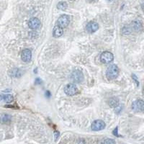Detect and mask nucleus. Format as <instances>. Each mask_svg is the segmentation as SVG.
<instances>
[{"label": "nucleus", "instance_id": "nucleus-18", "mask_svg": "<svg viewBox=\"0 0 144 144\" xmlns=\"http://www.w3.org/2000/svg\"><path fill=\"white\" fill-rule=\"evenodd\" d=\"M54 135H55V141H57V139L58 138V136H59V133L56 131L55 132V133H54Z\"/></svg>", "mask_w": 144, "mask_h": 144}, {"label": "nucleus", "instance_id": "nucleus-5", "mask_svg": "<svg viewBox=\"0 0 144 144\" xmlns=\"http://www.w3.org/2000/svg\"><path fill=\"white\" fill-rule=\"evenodd\" d=\"M71 78L72 81L75 83H81L84 80V74L79 70H74L71 73Z\"/></svg>", "mask_w": 144, "mask_h": 144}, {"label": "nucleus", "instance_id": "nucleus-7", "mask_svg": "<svg viewBox=\"0 0 144 144\" xmlns=\"http://www.w3.org/2000/svg\"><path fill=\"white\" fill-rule=\"evenodd\" d=\"M125 28L127 29L128 32H130L132 30L135 31H140L142 29V23L139 20H134L128 27H125Z\"/></svg>", "mask_w": 144, "mask_h": 144}, {"label": "nucleus", "instance_id": "nucleus-8", "mask_svg": "<svg viewBox=\"0 0 144 144\" xmlns=\"http://www.w3.org/2000/svg\"><path fill=\"white\" fill-rule=\"evenodd\" d=\"M132 109L135 112H142L144 109L143 101L142 100L134 101L132 104Z\"/></svg>", "mask_w": 144, "mask_h": 144}, {"label": "nucleus", "instance_id": "nucleus-9", "mask_svg": "<svg viewBox=\"0 0 144 144\" xmlns=\"http://www.w3.org/2000/svg\"><path fill=\"white\" fill-rule=\"evenodd\" d=\"M41 25V22L40 19H38L37 17H32L29 20L28 26L29 28L32 30H37Z\"/></svg>", "mask_w": 144, "mask_h": 144}, {"label": "nucleus", "instance_id": "nucleus-15", "mask_svg": "<svg viewBox=\"0 0 144 144\" xmlns=\"http://www.w3.org/2000/svg\"><path fill=\"white\" fill-rule=\"evenodd\" d=\"M2 100H4L6 102L10 103L13 100V97L11 94H4V95H2Z\"/></svg>", "mask_w": 144, "mask_h": 144}, {"label": "nucleus", "instance_id": "nucleus-11", "mask_svg": "<svg viewBox=\"0 0 144 144\" xmlns=\"http://www.w3.org/2000/svg\"><path fill=\"white\" fill-rule=\"evenodd\" d=\"M98 29H99L98 23L96 22H94V21L89 22L86 26V30L89 33H94L97 30H98Z\"/></svg>", "mask_w": 144, "mask_h": 144}, {"label": "nucleus", "instance_id": "nucleus-16", "mask_svg": "<svg viewBox=\"0 0 144 144\" xmlns=\"http://www.w3.org/2000/svg\"><path fill=\"white\" fill-rule=\"evenodd\" d=\"M103 144H115V141L114 140H112V139L107 138V139H105L104 141Z\"/></svg>", "mask_w": 144, "mask_h": 144}, {"label": "nucleus", "instance_id": "nucleus-6", "mask_svg": "<svg viewBox=\"0 0 144 144\" xmlns=\"http://www.w3.org/2000/svg\"><path fill=\"white\" fill-rule=\"evenodd\" d=\"M114 59L113 54L110 51H104L101 54L100 61L103 63H110Z\"/></svg>", "mask_w": 144, "mask_h": 144}, {"label": "nucleus", "instance_id": "nucleus-20", "mask_svg": "<svg viewBox=\"0 0 144 144\" xmlns=\"http://www.w3.org/2000/svg\"><path fill=\"white\" fill-rule=\"evenodd\" d=\"M2 100V95H0V101Z\"/></svg>", "mask_w": 144, "mask_h": 144}, {"label": "nucleus", "instance_id": "nucleus-2", "mask_svg": "<svg viewBox=\"0 0 144 144\" xmlns=\"http://www.w3.org/2000/svg\"><path fill=\"white\" fill-rule=\"evenodd\" d=\"M69 22H70L69 16L67 15H62L61 16H60L58 20H57L56 25L63 29L69 25Z\"/></svg>", "mask_w": 144, "mask_h": 144}, {"label": "nucleus", "instance_id": "nucleus-12", "mask_svg": "<svg viewBox=\"0 0 144 144\" xmlns=\"http://www.w3.org/2000/svg\"><path fill=\"white\" fill-rule=\"evenodd\" d=\"M63 33V28H60L58 26L56 25L54 27L53 30V35L55 37V38H58V37H61V35Z\"/></svg>", "mask_w": 144, "mask_h": 144}, {"label": "nucleus", "instance_id": "nucleus-19", "mask_svg": "<svg viewBox=\"0 0 144 144\" xmlns=\"http://www.w3.org/2000/svg\"><path fill=\"white\" fill-rule=\"evenodd\" d=\"M86 1L89 3H94V2H96L97 0H86Z\"/></svg>", "mask_w": 144, "mask_h": 144}, {"label": "nucleus", "instance_id": "nucleus-13", "mask_svg": "<svg viewBox=\"0 0 144 144\" xmlns=\"http://www.w3.org/2000/svg\"><path fill=\"white\" fill-rule=\"evenodd\" d=\"M67 7H68V4H67V3L65 2H58V4H57V8H58V10H62V11L66 10V9H67Z\"/></svg>", "mask_w": 144, "mask_h": 144}, {"label": "nucleus", "instance_id": "nucleus-10", "mask_svg": "<svg viewBox=\"0 0 144 144\" xmlns=\"http://www.w3.org/2000/svg\"><path fill=\"white\" fill-rule=\"evenodd\" d=\"M21 59L25 63L30 62L32 59L31 50L30 49H28V48L22 50V54H21Z\"/></svg>", "mask_w": 144, "mask_h": 144}, {"label": "nucleus", "instance_id": "nucleus-1", "mask_svg": "<svg viewBox=\"0 0 144 144\" xmlns=\"http://www.w3.org/2000/svg\"><path fill=\"white\" fill-rule=\"evenodd\" d=\"M119 75V69L117 65L113 64L110 66L106 71V77L109 80H113Z\"/></svg>", "mask_w": 144, "mask_h": 144}, {"label": "nucleus", "instance_id": "nucleus-4", "mask_svg": "<svg viewBox=\"0 0 144 144\" xmlns=\"http://www.w3.org/2000/svg\"><path fill=\"white\" fill-rule=\"evenodd\" d=\"M105 127H106V124L103 120H94V122H92L91 128L94 131H100V130H102L105 128Z\"/></svg>", "mask_w": 144, "mask_h": 144}, {"label": "nucleus", "instance_id": "nucleus-3", "mask_svg": "<svg viewBox=\"0 0 144 144\" xmlns=\"http://www.w3.org/2000/svg\"><path fill=\"white\" fill-rule=\"evenodd\" d=\"M64 92L68 96H74L78 92L76 85L74 84H69L64 87Z\"/></svg>", "mask_w": 144, "mask_h": 144}, {"label": "nucleus", "instance_id": "nucleus-17", "mask_svg": "<svg viewBox=\"0 0 144 144\" xmlns=\"http://www.w3.org/2000/svg\"><path fill=\"white\" fill-rule=\"evenodd\" d=\"M113 134L115 135H116L117 137H120L119 135L117 134V128H116L114 130V131H113Z\"/></svg>", "mask_w": 144, "mask_h": 144}, {"label": "nucleus", "instance_id": "nucleus-14", "mask_svg": "<svg viewBox=\"0 0 144 144\" xmlns=\"http://www.w3.org/2000/svg\"><path fill=\"white\" fill-rule=\"evenodd\" d=\"M109 104L112 107H116L119 104V100L117 98H112L109 100Z\"/></svg>", "mask_w": 144, "mask_h": 144}, {"label": "nucleus", "instance_id": "nucleus-21", "mask_svg": "<svg viewBox=\"0 0 144 144\" xmlns=\"http://www.w3.org/2000/svg\"><path fill=\"white\" fill-rule=\"evenodd\" d=\"M106 1H107V2H113L114 0H106Z\"/></svg>", "mask_w": 144, "mask_h": 144}]
</instances>
